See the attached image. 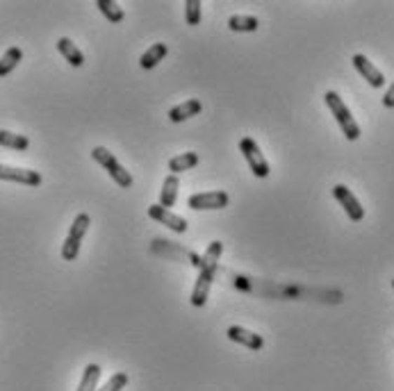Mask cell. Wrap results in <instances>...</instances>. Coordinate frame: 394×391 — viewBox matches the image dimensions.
I'll return each mask as SVG.
<instances>
[{
    "mask_svg": "<svg viewBox=\"0 0 394 391\" xmlns=\"http://www.w3.org/2000/svg\"><path fill=\"white\" fill-rule=\"evenodd\" d=\"M223 253V244L221 241H212L205 250V255L201 257V264H199V277H196V284H194V291H192V305L194 307H203L208 303V294H210V284L214 280V273H217V264H219V257Z\"/></svg>",
    "mask_w": 394,
    "mask_h": 391,
    "instance_id": "cell-1",
    "label": "cell"
},
{
    "mask_svg": "<svg viewBox=\"0 0 394 391\" xmlns=\"http://www.w3.org/2000/svg\"><path fill=\"white\" fill-rule=\"evenodd\" d=\"M324 100H326V105L328 109L333 111V116L337 121V125H340L342 130V135L349 139V142H358L360 139V125L355 123V118L351 116V111L349 107L344 105V100L335 94V91H326L324 94Z\"/></svg>",
    "mask_w": 394,
    "mask_h": 391,
    "instance_id": "cell-2",
    "label": "cell"
},
{
    "mask_svg": "<svg viewBox=\"0 0 394 391\" xmlns=\"http://www.w3.org/2000/svg\"><path fill=\"white\" fill-rule=\"evenodd\" d=\"M89 223H91L89 214H84V212L73 219L69 235L62 244V259L64 262H73V259L80 255V246H82L84 235H87V230H89Z\"/></svg>",
    "mask_w": 394,
    "mask_h": 391,
    "instance_id": "cell-3",
    "label": "cell"
},
{
    "mask_svg": "<svg viewBox=\"0 0 394 391\" xmlns=\"http://www.w3.org/2000/svg\"><path fill=\"white\" fill-rule=\"evenodd\" d=\"M91 157H93V162H98V164L103 166V169H105V171L110 173V178L114 180L121 189H130V187H133V182H135L133 175H130V173L124 169V166L119 164V160L107 151V148L96 146V148L91 151Z\"/></svg>",
    "mask_w": 394,
    "mask_h": 391,
    "instance_id": "cell-4",
    "label": "cell"
},
{
    "mask_svg": "<svg viewBox=\"0 0 394 391\" xmlns=\"http://www.w3.org/2000/svg\"><path fill=\"white\" fill-rule=\"evenodd\" d=\"M239 153L244 155V160L249 162V169L253 171V175L256 178H269V162H267V157L262 155L260 151V146L253 142L251 137H244L242 142H239Z\"/></svg>",
    "mask_w": 394,
    "mask_h": 391,
    "instance_id": "cell-5",
    "label": "cell"
},
{
    "mask_svg": "<svg viewBox=\"0 0 394 391\" xmlns=\"http://www.w3.org/2000/svg\"><path fill=\"white\" fill-rule=\"evenodd\" d=\"M333 196H335V200L344 207L346 217H349L353 223H360L365 219V207L360 205V200L351 193L349 187H344V184H335V187H333Z\"/></svg>",
    "mask_w": 394,
    "mask_h": 391,
    "instance_id": "cell-6",
    "label": "cell"
},
{
    "mask_svg": "<svg viewBox=\"0 0 394 391\" xmlns=\"http://www.w3.org/2000/svg\"><path fill=\"white\" fill-rule=\"evenodd\" d=\"M230 203V196L226 191H205V193H194L187 205H190V210H223L228 207Z\"/></svg>",
    "mask_w": 394,
    "mask_h": 391,
    "instance_id": "cell-7",
    "label": "cell"
},
{
    "mask_svg": "<svg viewBox=\"0 0 394 391\" xmlns=\"http://www.w3.org/2000/svg\"><path fill=\"white\" fill-rule=\"evenodd\" d=\"M0 180L18 182V184H25V187H39L44 182L41 173L30 171V169H18V166H5V164H0Z\"/></svg>",
    "mask_w": 394,
    "mask_h": 391,
    "instance_id": "cell-8",
    "label": "cell"
},
{
    "mask_svg": "<svg viewBox=\"0 0 394 391\" xmlns=\"http://www.w3.org/2000/svg\"><path fill=\"white\" fill-rule=\"evenodd\" d=\"M148 217H151L153 221H157L159 226H166L169 230L178 232V235L187 232V221L183 217H178V214L164 210L162 205H151V207H148Z\"/></svg>",
    "mask_w": 394,
    "mask_h": 391,
    "instance_id": "cell-9",
    "label": "cell"
},
{
    "mask_svg": "<svg viewBox=\"0 0 394 391\" xmlns=\"http://www.w3.org/2000/svg\"><path fill=\"white\" fill-rule=\"evenodd\" d=\"M353 67H355V71L360 73V76L367 80V85L369 87H374V89H381L383 85H386V78H383V73L374 67V64L365 57V55H353Z\"/></svg>",
    "mask_w": 394,
    "mask_h": 391,
    "instance_id": "cell-10",
    "label": "cell"
},
{
    "mask_svg": "<svg viewBox=\"0 0 394 391\" xmlns=\"http://www.w3.org/2000/svg\"><path fill=\"white\" fill-rule=\"evenodd\" d=\"M226 337L230 341L239 343V346H247L249 350H260L262 346H265V339H262L260 334L242 328V325H230V328L226 330Z\"/></svg>",
    "mask_w": 394,
    "mask_h": 391,
    "instance_id": "cell-11",
    "label": "cell"
},
{
    "mask_svg": "<svg viewBox=\"0 0 394 391\" xmlns=\"http://www.w3.org/2000/svg\"><path fill=\"white\" fill-rule=\"evenodd\" d=\"M201 109H203L201 100L190 98V100L180 102V105H176V107L169 109V118H171L173 123H183V121L192 118V116H196V114H201Z\"/></svg>",
    "mask_w": 394,
    "mask_h": 391,
    "instance_id": "cell-12",
    "label": "cell"
},
{
    "mask_svg": "<svg viewBox=\"0 0 394 391\" xmlns=\"http://www.w3.org/2000/svg\"><path fill=\"white\" fill-rule=\"evenodd\" d=\"M58 50H60L62 57L71 64V67L80 69L82 64H84V55H82V50H80L78 46L73 43L71 39H67V36H62V39L58 41Z\"/></svg>",
    "mask_w": 394,
    "mask_h": 391,
    "instance_id": "cell-13",
    "label": "cell"
},
{
    "mask_svg": "<svg viewBox=\"0 0 394 391\" xmlns=\"http://www.w3.org/2000/svg\"><path fill=\"white\" fill-rule=\"evenodd\" d=\"M166 53H169L166 43H153L151 48H148V50L142 55V57H139V67H142L144 71H151V69H155L157 64L166 57Z\"/></svg>",
    "mask_w": 394,
    "mask_h": 391,
    "instance_id": "cell-14",
    "label": "cell"
},
{
    "mask_svg": "<svg viewBox=\"0 0 394 391\" xmlns=\"http://www.w3.org/2000/svg\"><path fill=\"white\" fill-rule=\"evenodd\" d=\"M178 187H180V182H178V175H166V180L162 184V191H159V205H162L164 210L173 207L176 198H178Z\"/></svg>",
    "mask_w": 394,
    "mask_h": 391,
    "instance_id": "cell-15",
    "label": "cell"
},
{
    "mask_svg": "<svg viewBox=\"0 0 394 391\" xmlns=\"http://www.w3.org/2000/svg\"><path fill=\"white\" fill-rule=\"evenodd\" d=\"M21 60H23V50L18 48V46H12V48H9L3 57H0V78L9 76V73L18 67V62H21Z\"/></svg>",
    "mask_w": 394,
    "mask_h": 391,
    "instance_id": "cell-16",
    "label": "cell"
},
{
    "mask_svg": "<svg viewBox=\"0 0 394 391\" xmlns=\"http://www.w3.org/2000/svg\"><path fill=\"white\" fill-rule=\"evenodd\" d=\"M196 164H199V155H196V153H183V155H178V157H173L171 162H169V171H171L173 175H178L183 171H192Z\"/></svg>",
    "mask_w": 394,
    "mask_h": 391,
    "instance_id": "cell-17",
    "label": "cell"
},
{
    "mask_svg": "<svg viewBox=\"0 0 394 391\" xmlns=\"http://www.w3.org/2000/svg\"><path fill=\"white\" fill-rule=\"evenodd\" d=\"M0 146L12 148V151H27V148H30V139L23 135L9 132V130H0Z\"/></svg>",
    "mask_w": 394,
    "mask_h": 391,
    "instance_id": "cell-18",
    "label": "cell"
},
{
    "mask_svg": "<svg viewBox=\"0 0 394 391\" xmlns=\"http://www.w3.org/2000/svg\"><path fill=\"white\" fill-rule=\"evenodd\" d=\"M228 27L230 32H256L260 27V21L256 16H230Z\"/></svg>",
    "mask_w": 394,
    "mask_h": 391,
    "instance_id": "cell-19",
    "label": "cell"
},
{
    "mask_svg": "<svg viewBox=\"0 0 394 391\" xmlns=\"http://www.w3.org/2000/svg\"><path fill=\"white\" fill-rule=\"evenodd\" d=\"M100 373H103V371H100L98 364H87V366H84V373H82L78 391H96Z\"/></svg>",
    "mask_w": 394,
    "mask_h": 391,
    "instance_id": "cell-20",
    "label": "cell"
},
{
    "mask_svg": "<svg viewBox=\"0 0 394 391\" xmlns=\"http://www.w3.org/2000/svg\"><path fill=\"white\" fill-rule=\"evenodd\" d=\"M96 7L100 9V14L105 16L110 23H121L126 16V12L119 7V3H114V0H98Z\"/></svg>",
    "mask_w": 394,
    "mask_h": 391,
    "instance_id": "cell-21",
    "label": "cell"
},
{
    "mask_svg": "<svg viewBox=\"0 0 394 391\" xmlns=\"http://www.w3.org/2000/svg\"><path fill=\"white\" fill-rule=\"evenodd\" d=\"M185 21L192 27H196L201 23V0H187L185 3Z\"/></svg>",
    "mask_w": 394,
    "mask_h": 391,
    "instance_id": "cell-22",
    "label": "cell"
},
{
    "mask_svg": "<svg viewBox=\"0 0 394 391\" xmlns=\"http://www.w3.org/2000/svg\"><path fill=\"white\" fill-rule=\"evenodd\" d=\"M126 385H128V376L124 371H119V373H114L105 385H103V389H96V391H121Z\"/></svg>",
    "mask_w": 394,
    "mask_h": 391,
    "instance_id": "cell-23",
    "label": "cell"
},
{
    "mask_svg": "<svg viewBox=\"0 0 394 391\" xmlns=\"http://www.w3.org/2000/svg\"><path fill=\"white\" fill-rule=\"evenodd\" d=\"M383 105L388 109H394V85L386 91V96H383Z\"/></svg>",
    "mask_w": 394,
    "mask_h": 391,
    "instance_id": "cell-24",
    "label": "cell"
},
{
    "mask_svg": "<svg viewBox=\"0 0 394 391\" xmlns=\"http://www.w3.org/2000/svg\"><path fill=\"white\" fill-rule=\"evenodd\" d=\"M392 287H394V280H392Z\"/></svg>",
    "mask_w": 394,
    "mask_h": 391,
    "instance_id": "cell-25",
    "label": "cell"
}]
</instances>
